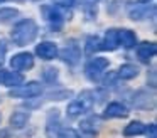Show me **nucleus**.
Masks as SVG:
<instances>
[{"label": "nucleus", "instance_id": "24", "mask_svg": "<svg viewBox=\"0 0 157 138\" xmlns=\"http://www.w3.org/2000/svg\"><path fill=\"white\" fill-rule=\"evenodd\" d=\"M56 2H58L59 5H63V7H69V5L75 3V0H56Z\"/></svg>", "mask_w": 157, "mask_h": 138}, {"label": "nucleus", "instance_id": "18", "mask_svg": "<svg viewBox=\"0 0 157 138\" xmlns=\"http://www.w3.org/2000/svg\"><path fill=\"white\" fill-rule=\"evenodd\" d=\"M19 17V10L12 7H4L0 9V24H10Z\"/></svg>", "mask_w": 157, "mask_h": 138}, {"label": "nucleus", "instance_id": "5", "mask_svg": "<svg viewBox=\"0 0 157 138\" xmlns=\"http://www.w3.org/2000/svg\"><path fill=\"white\" fill-rule=\"evenodd\" d=\"M106 67H108V59H105V57H93V59L86 64L85 71H86L90 79H98L100 74H101Z\"/></svg>", "mask_w": 157, "mask_h": 138}, {"label": "nucleus", "instance_id": "16", "mask_svg": "<svg viewBox=\"0 0 157 138\" xmlns=\"http://www.w3.org/2000/svg\"><path fill=\"white\" fill-rule=\"evenodd\" d=\"M29 118H31V114L25 113V111H15V113H12V116H10L12 128H24L27 125Z\"/></svg>", "mask_w": 157, "mask_h": 138}, {"label": "nucleus", "instance_id": "2", "mask_svg": "<svg viewBox=\"0 0 157 138\" xmlns=\"http://www.w3.org/2000/svg\"><path fill=\"white\" fill-rule=\"evenodd\" d=\"M95 103H96L95 101V93H93V91H83V93L79 94L78 99H75L68 106V114L71 118H76V116H79V114L90 111Z\"/></svg>", "mask_w": 157, "mask_h": 138}, {"label": "nucleus", "instance_id": "8", "mask_svg": "<svg viewBox=\"0 0 157 138\" xmlns=\"http://www.w3.org/2000/svg\"><path fill=\"white\" fill-rule=\"evenodd\" d=\"M61 57H63V61H64V62H68V64H71V66H75V64L79 61V57H81L78 44H76L75 40H69V44H66V47L63 49Z\"/></svg>", "mask_w": 157, "mask_h": 138}, {"label": "nucleus", "instance_id": "4", "mask_svg": "<svg viewBox=\"0 0 157 138\" xmlns=\"http://www.w3.org/2000/svg\"><path fill=\"white\" fill-rule=\"evenodd\" d=\"M41 12L44 15L46 22L51 25L52 30H59L63 27V22H64L66 17H64L61 9H58L54 5H44V7H41Z\"/></svg>", "mask_w": 157, "mask_h": 138}, {"label": "nucleus", "instance_id": "11", "mask_svg": "<svg viewBox=\"0 0 157 138\" xmlns=\"http://www.w3.org/2000/svg\"><path fill=\"white\" fill-rule=\"evenodd\" d=\"M36 52H37V56L41 59H46V61L54 59L58 56V46L54 42H41L36 47Z\"/></svg>", "mask_w": 157, "mask_h": 138}, {"label": "nucleus", "instance_id": "19", "mask_svg": "<svg viewBox=\"0 0 157 138\" xmlns=\"http://www.w3.org/2000/svg\"><path fill=\"white\" fill-rule=\"evenodd\" d=\"M147 15H149V7H147L144 2L135 3V5L130 9V17H132L133 20H140V19H144V17H147Z\"/></svg>", "mask_w": 157, "mask_h": 138}, {"label": "nucleus", "instance_id": "13", "mask_svg": "<svg viewBox=\"0 0 157 138\" xmlns=\"http://www.w3.org/2000/svg\"><path fill=\"white\" fill-rule=\"evenodd\" d=\"M133 106L142 108V110L152 108L154 106V94H149L147 91H137L135 96H133Z\"/></svg>", "mask_w": 157, "mask_h": 138}, {"label": "nucleus", "instance_id": "23", "mask_svg": "<svg viewBox=\"0 0 157 138\" xmlns=\"http://www.w3.org/2000/svg\"><path fill=\"white\" fill-rule=\"evenodd\" d=\"M5 52H7V46H5V42H0V64L4 62Z\"/></svg>", "mask_w": 157, "mask_h": 138}, {"label": "nucleus", "instance_id": "9", "mask_svg": "<svg viewBox=\"0 0 157 138\" xmlns=\"http://www.w3.org/2000/svg\"><path fill=\"white\" fill-rule=\"evenodd\" d=\"M24 83V77L22 74L15 73V71H7V69H0V84L9 88H15L19 84Z\"/></svg>", "mask_w": 157, "mask_h": 138}, {"label": "nucleus", "instance_id": "12", "mask_svg": "<svg viewBox=\"0 0 157 138\" xmlns=\"http://www.w3.org/2000/svg\"><path fill=\"white\" fill-rule=\"evenodd\" d=\"M157 52V46L155 42H142L139 47H137V56L140 57L142 62H149Z\"/></svg>", "mask_w": 157, "mask_h": 138}, {"label": "nucleus", "instance_id": "1", "mask_svg": "<svg viewBox=\"0 0 157 138\" xmlns=\"http://www.w3.org/2000/svg\"><path fill=\"white\" fill-rule=\"evenodd\" d=\"M37 24L32 19H24L21 22H17L12 29V40L17 46H27V44L34 42V39L37 37Z\"/></svg>", "mask_w": 157, "mask_h": 138}, {"label": "nucleus", "instance_id": "10", "mask_svg": "<svg viewBox=\"0 0 157 138\" xmlns=\"http://www.w3.org/2000/svg\"><path fill=\"white\" fill-rule=\"evenodd\" d=\"M118 30L117 29H110L106 30L105 39L100 40V50H115L118 47Z\"/></svg>", "mask_w": 157, "mask_h": 138}, {"label": "nucleus", "instance_id": "14", "mask_svg": "<svg viewBox=\"0 0 157 138\" xmlns=\"http://www.w3.org/2000/svg\"><path fill=\"white\" fill-rule=\"evenodd\" d=\"M127 114H128V110L122 103H110L105 110L106 118H125Z\"/></svg>", "mask_w": 157, "mask_h": 138}, {"label": "nucleus", "instance_id": "20", "mask_svg": "<svg viewBox=\"0 0 157 138\" xmlns=\"http://www.w3.org/2000/svg\"><path fill=\"white\" fill-rule=\"evenodd\" d=\"M137 74H139V67L133 64H123L118 69V77H122V79H132Z\"/></svg>", "mask_w": 157, "mask_h": 138}, {"label": "nucleus", "instance_id": "22", "mask_svg": "<svg viewBox=\"0 0 157 138\" xmlns=\"http://www.w3.org/2000/svg\"><path fill=\"white\" fill-rule=\"evenodd\" d=\"M44 77H46L48 81H54L56 77H58V71L52 69V67H49V69L44 71Z\"/></svg>", "mask_w": 157, "mask_h": 138}, {"label": "nucleus", "instance_id": "6", "mask_svg": "<svg viewBox=\"0 0 157 138\" xmlns=\"http://www.w3.org/2000/svg\"><path fill=\"white\" fill-rule=\"evenodd\" d=\"M10 66L14 71H29L34 66V57L29 52H19L10 59Z\"/></svg>", "mask_w": 157, "mask_h": 138}, {"label": "nucleus", "instance_id": "25", "mask_svg": "<svg viewBox=\"0 0 157 138\" xmlns=\"http://www.w3.org/2000/svg\"><path fill=\"white\" fill-rule=\"evenodd\" d=\"M0 120H2V118H0Z\"/></svg>", "mask_w": 157, "mask_h": 138}, {"label": "nucleus", "instance_id": "15", "mask_svg": "<svg viewBox=\"0 0 157 138\" xmlns=\"http://www.w3.org/2000/svg\"><path fill=\"white\" fill-rule=\"evenodd\" d=\"M118 44H122L123 47H127V49H130V47H133L137 44V37L135 34L132 32V30L128 29H122L118 30Z\"/></svg>", "mask_w": 157, "mask_h": 138}, {"label": "nucleus", "instance_id": "21", "mask_svg": "<svg viewBox=\"0 0 157 138\" xmlns=\"http://www.w3.org/2000/svg\"><path fill=\"white\" fill-rule=\"evenodd\" d=\"M95 50H100V39L98 37H88V40H86V52L93 54Z\"/></svg>", "mask_w": 157, "mask_h": 138}, {"label": "nucleus", "instance_id": "7", "mask_svg": "<svg viewBox=\"0 0 157 138\" xmlns=\"http://www.w3.org/2000/svg\"><path fill=\"white\" fill-rule=\"evenodd\" d=\"M98 123H100V120L96 116L83 120L81 125H79L78 138H96V135H98Z\"/></svg>", "mask_w": 157, "mask_h": 138}, {"label": "nucleus", "instance_id": "17", "mask_svg": "<svg viewBox=\"0 0 157 138\" xmlns=\"http://www.w3.org/2000/svg\"><path fill=\"white\" fill-rule=\"evenodd\" d=\"M147 131V126L142 123V121H132L130 125H127L125 130H123V135L125 136H135V135H142Z\"/></svg>", "mask_w": 157, "mask_h": 138}, {"label": "nucleus", "instance_id": "3", "mask_svg": "<svg viewBox=\"0 0 157 138\" xmlns=\"http://www.w3.org/2000/svg\"><path fill=\"white\" fill-rule=\"evenodd\" d=\"M42 93V86L39 83H36V81H31V83H25V84H19V86L12 88L10 89V98H22V99H25V98H36L39 96V94Z\"/></svg>", "mask_w": 157, "mask_h": 138}]
</instances>
